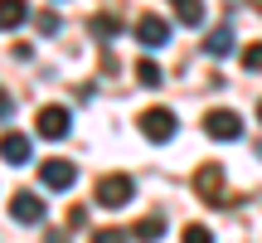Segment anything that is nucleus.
Segmentation results:
<instances>
[{
    "label": "nucleus",
    "instance_id": "1",
    "mask_svg": "<svg viewBox=\"0 0 262 243\" xmlns=\"http://www.w3.org/2000/svg\"><path fill=\"white\" fill-rule=\"evenodd\" d=\"M131 195H136V180L122 175V170H112V175H102V180H97V205H107V209L131 205Z\"/></svg>",
    "mask_w": 262,
    "mask_h": 243
},
{
    "label": "nucleus",
    "instance_id": "2",
    "mask_svg": "<svg viewBox=\"0 0 262 243\" xmlns=\"http://www.w3.org/2000/svg\"><path fill=\"white\" fill-rule=\"evenodd\" d=\"M136 127H141V136H146V141H156V146H165V141L175 136V127H180V121H175V112H170V107H146Z\"/></svg>",
    "mask_w": 262,
    "mask_h": 243
},
{
    "label": "nucleus",
    "instance_id": "3",
    "mask_svg": "<svg viewBox=\"0 0 262 243\" xmlns=\"http://www.w3.org/2000/svg\"><path fill=\"white\" fill-rule=\"evenodd\" d=\"M34 131H39L44 141H63L68 131H73V112H68V107H54V103H49V107H39Z\"/></svg>",
    "mask_w": 262,
    "mask_h": 243
},
{
    "label": "nucleus",
    "instance_id": "4",
    "mask_svg": "<svg viewBox=\"0 0 262 243\" xmlns=\"http://www.w3.org/2000/svg\"><path fill=\"white\" fill-rule=\"evenodd\" d=\"M194 190H199V199H209V205H224V195H228L224 166H214V160H204V166L194 170Z\"/></svg>",
    "mask_w": 262,
    "mask_h": 243
},
{
    "label": "nucleus",
    "instance_id": "5",
    "mask_svg": "<svg viewBox=\"0 0 262 243\" xmlns=\"http://www.w3.org/2000/svg\"><path fill=\"white\" fill-rule=\"evenodd\" d=\"M204 136L209 141H238L243 136V117L228 112V107H214V112L204 117Z\"/></svg>",
    "mask_w": 262,
    "mask_h": 243
},
{
    "label": "nucleus",
    "instance_id": "6",
    "mask_svg": "<svg viewBox=\"0 0 262 243\" xmlns=\"http://www.w3.org/2000/svg\"><path fill=\"white\" fill-rule=\"evenodd\" d=\"M39 180H44L49 190H73V180H78V166L73 160H44V166H39Z\"/></svg>",
    "mask_w": 262,
    "mask_h": 243
},
{
    "label": "nucleus",
    "instance_id": "7",
    "mask_svg": "<svg viewBox=\"0 0 262 243\" xmlns=\"http://www.w3.org/2000/svg\"><path fill=\"white\" fill-rule=\"evenodd\" d=\"M10 219H15V224H44V199L19 190V195L10 199Z\"/></svg>",
    "mask_w": 262,
    "mask_h": 243
},
{
    "label": "nucleus",
    "instance_id": "8",
    "mask_svg": "<svg viewBox=\"0 0 262 243\" xmlns=\"http://www.w3.org/2000/svg\"><path fill=\"white\" fill-rule=\"evenodd\" d=\"M136 39H141L146 49H160V44L170 39V25H165L160 15H141V19H136Z\"/></svg>",
    "mask_w": 262,
    "mask_h": 243
},
{
    "label": "nucleus",
    "instance_id": "9",
    "mask_svg": "<svg viewBox=\"0 0 262 243\" xmlns=\"http://www.w3.org/2000/svg\"><path fill=\"white\" fill-rule=\"evenodd\" d=\"M29 151H34V146H29L25 131H5V136H0V160H10V166H25Z\"/></svg>",
    "mask_w": 262,
    "mask_h": 243
},
{
    "label": "nucleus",
    "instance_id": "10",
    "mask_svg": "<svg viewBox=\"0 0 262 243\" xmlns=\"http://www.w3.org/2000/svg\"><path fill=\"white\" fill-rule=\"evenodd\" d=\"M29 19V5L25 0H0V29H19Z\"/></svg>",
    "mask_w": 262,
    "mask_h": 243
},
{
    "label": "nucleus",
    "instance_id": "11",
    "mask_svg": "<svg viewBox=\"0 0 262 243\" xmlns=\"http://www.w3.org/2000/svg\"><path fill=\"white\" fill-rule=\"evenodd\" d=\"M160 234H165V219H160V214H146V219H136V229H131V238H136V243H156Z\"/></svg>",
    "mask_w": 262,
    "mask_h": 243
},
{
    "label": "nucleus",
    "instance_id": "12",
    "mask_svg": "<svg viewBox=\"0 0 262 243\" xmlns=\"http://www.w3.org/2000/svg\"><path fill=\"white\" fill-rule=\"evenodd\" d=\"M170 5H175L180 25H189V29H199V25H204V0H170Z\"/></svg>",
    "mask_w": 262,
    "mask_h": 243
},
{
    "label": "nucleus",
    "instance_id": "13",
    "mask_svg": "<svg viewBox=\"0 0 262 243\" xmlns=\"http://www.w3.org/2000/svg\"><path fill=\"white\" fill-rule=\"evenodd\" d=\"M204 54H209V58H224V54H233V29H228V25H224V29H214V34L204 39Z\"/></svg>",
    "mask_w": 262,
    "mask_h": 243
},
{
    "label": "nucleus",
    "instance_id": "14",
    "mask_svg": "<svg viewBox=\"0 0 262 243\" xmlns=\"http://www.w3.org/2000/svg\"><path fill=\"white\" fill-rule=\"evenodd\" d=\"M93 34L97 39H117V34H122V19H117V15H93Z\"/></svg>",
    "mask_w": 262,
    "mask_h": 243
},
{
    "label": "nucleus",
    "instance_id": "15",
    "mask_svg": "<svg viewBox=\"0 0 262 243\" xmlns=\"http://www.w3.org/2000/svg\"><path fill=\"white\" fill-rule=\"evenodd\" d=\"M136 78H141L146 88H160V68H156V58H141V64H136Z\"/></svg>",
    "mask_w": 262,
    "mask_h": 243
},
{
    "label": "nucleus",
    "instance_id": "16",
    "mask_svg": "<svg viewBox=\"0 0 262 243\" xmlns=\"http://www.w3.org/2000/svg\"><path fill=\"white\" fill-rule=\"evenodd\" d=\"M243 68H248V73H262V39L243 49Z\"/></svg>",
    "mask_w": 262,
    "mask_h": 243
},
{
    "label": "nucleus",
    "instance_id": "17",
    "mask_svg": "<svg viewBox=\"0 0 262 243\" xmlns=\"http://www.w3.org/2000/svg\"><path fill=\"white\" fill-rule=\"evenodd\" d=\"M185 243H214V234H209L204 224H189L185 229Z\"/></svg>",
    "mask_w": 262,
    "mask_h": 243
},
{
    "label": "nucleus",
    "instance_id": "18",
    "mask_svg": "<svg viewBox=\"0 0 262 243\" xmlns=\"http://www.w3.org/2000/svg\"><path fill=\"white\" fill-rule=\"evenodd\" d=\"M93 243H126V234H122V229H97Z\"/></svg>",
    "mask_w": 262,
    "mask_h": 243
},
{
    "label": "nucleus",
    "instance_id": "19",
    "mask_svg": "<svg viewBox=\"0 0 262 243\" xmlns=\"http://www.w3.org/2000/svg\"><path fill=\"white\" fill-rule=\"evenodd\" d=\"M39 29H44V34H58V15H49V10H44V15H39Z\"/></svg>",
    "mask_w": 262,
    "mask_h": 243
},
{
    "label": "nucleus",
    "instance_id": "20",
    "mask_svg": "<svg viewBox=\"0 0 262 243\" xmlns=\"http://www.w3.org/2000/svg\"><path fill=\"white\" fill-rule=\"evenodd\" d=\"M10 112H15V97H10V93H5V88H0V121H5Z\"/></svg>",
    "mask_w": 262,
    "mask_h": 243
},
{
    "label": "nucleus",
    "instance_id": "21",
    "mask_svg": "<svg viewBox=\"0 0 262 243\" xmlns=\"http://www.w3.org/2000/svg\"><path fill=\"white\" fill-rule=\"evenodd\" d=\"M44 243H68V238L58 234V229H49V234H44Z\"/></svg>",
    "mask_w": 262,
    "mask_h": 243
},
{
    "label": "nucleus",
    "instance_id": "22",
    "mask_svg": "<svg viewBox=\"0 0 262 243\" xmlns=\"http://www.w3.org/2000/svg\"><path fill=\"white\" fill-rule=\"evenodd\" d=\"M253 5H257V10H262V0H253Z\"/></svg>",
    "mask_w": 262,
    "mask_h": 243
},
{
    "label": "nucleus",
    "instance_id": "23",
    "mask_svg": "<svg viewBox=\"0 0 262 243\" xmlns=\"http://www.w3.org/2000/svg\"><path fill=\"white\" fill-rule=\"evenodd\" d=\"M257 117H262V103H257Z\"/></svg>",
    "mask_w": 262,
    "mask_h": 243
}]
</instances>
